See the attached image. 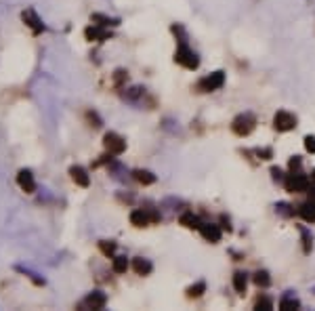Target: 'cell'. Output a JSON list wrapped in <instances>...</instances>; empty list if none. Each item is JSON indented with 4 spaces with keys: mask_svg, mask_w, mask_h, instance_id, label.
I'll list each match as a JSON object with an SVG mask.
<instances>
[{
    "mask_svg": "<svg viewBox=\"0 0 315 311\" xmlns=\"http://www.w3.org/2000/svg\"><path fill=\"white\" fill-rule=\"evenodd\" d=\"M175 63L185 67V69H198L200 67V57L187 42H179L175 51Z\"/></svg>",
    "mask_w": 315,
    "mask_h": 311,
    "instance_id": "6da1fadb",
    "label": "cell"
},
{
    "mask_svg": "<svg viewBox=\"0 0 315 311\" xmlns=\"http://www.w3.org/2000/svg\"><path fill=\"white\" fill-rule=\"evenodd\" d=\"M255 128H257V118L252 116L250 112H244V114L236 116V118H233V122H231V130L238 137H248Z\"/></svg>",
    "mask_w": 315,
    "mask_h": 311,
    "instance_id": "7a4b0ae2",
    "label": "cell"
},
{
    "mask_svg": "<svg viewBox=\"0 0 315 311\" xmlns=\"http://www.w3.org/2000/svg\"><path fill=\"white\" fill-rule=\"evenodd\" d=\"M284 187H286V192H290V194H303V192H309L311 181H309V177L303 175V173H290L286 179H284Z\"/></svg>",
    "mask_w": 315,
    "mask_h": 311,
    "instance_id": "3957f363",
    "label": "cell"
},
{
    "mask_svg": "<svg viewBox=\"0 0 315 311\" xmlns=\"http://www.w3.org/2000/svg\"><path fill=\"white\" fill-rule=\"evenodd\" d=\"M225 84V72H212L204 78H200V82L196 84V88L200 93H212V91H219V88Z\"/></svg>",
    "mask_w": 315,
    "mask_h": 311,
    "instance_id": "277c9868",
    "label": "cell"
},
{
    "mask_svg": "<svg viewBox=\"0 0 315 311\" xmlns=\"http://www.w3.org/2000/svg\"><path fill=\"white\" fill-rule=\"evenodd\" d=\"M103 147L111 156H122L126 152V139L120 137L118 133H114V130H109V133H105V137H103Z\"/></svg>",
    "mask_w": 315,
    "mask_h": 311,
    "instance_id": "5b68a950",
    "label": "cell"
},
{
    "mask_svg": "<svg viewBox=\"0 0 315 311\" xmlns=\"http://www.w3.org/2000/svg\"><path fill=\"white\" fill-rule=\"evenodd\" d=\"M297 116L290 114V112H284V109H280V112L273 116V128L278 130V133H288V130H294L297 128Z\"/></svg>",
    "mask_w": 315,
    "mask_h": 311,
    "instance_id": "8992f818",
    "label": "cell"
},
{
    "mask_svg": "<svg viewBox=\"0 0 315 311\" xmlns=\"http://www.w3.org/2000/svg\"><path fill=\"white\" fill-rule=\"evenodd\" d=\"M105 305H107V295L101 293V290H93L78 303V309H103Z\"/></svg>",
    "mask_w": 315,
    "mask_h": 311,
    "instance_id": "52a82bcc",
    "label": "cell"
},
{
    "mask_svg": "<svg viewBox=\"0 0 315 311\" xmlns=\"http://www.w3.org/2000/svg\"><path fill=\"white\" fill-rule=\"evenodd\" d=\"M21 19H23V23L29 27V29H32V34H42L44 32V29H46V25L42 23V19H40L38 17V13L34 11V8H27V11H23L21 13Z\"/></svg>",
    "mask_w": 315,
    "mask_h": 311,
    "instance_id": "ba28073f",
    "label": "cell"
},
{
    "mask_svg": "<svg viewBox=\"0 0 315 311\" xmlns=\"http://www.w3.org/2000/svg\"><path fill=\"white\" fill-rule=\"evenodd\" d=\"M17 185L23 189L25 194H34L36 192V179L32 175V170L29 168H21L17 173Z\"/></svg>",
    "mask_w": 315,
    "mask_h": 311,
    "instance_id": "9c48e42d",
    "label": "cell"
},
{
    "mask_svg": "<svg viewBox=\"0 0 315 311\" xmlns=\"http://www.w3.org/2000/svg\"><path fill=\"white\" fill-rule=\"evenodd\" d=\"M84 36H86V40H90V42H93V40H95V42H103V40L111 38V32H109V27L93 23V25H88L84 29Z\"/></svg>",
    "mask_w": 315,
    "mask_h": 311,
    "instance_id": "30bf717a",
    "label": "cell"
},
{
    "mask_svg": "<svg viewBox=\"0 0 315 311\" xmlns=\"http://www.w3.org/2000/svg\"><path fill=\"white\" fill-rule=\"evenodd\" d=\"M198 232L202 234V238H204L206 242H212V244H217L219 240H221V236H223L221 227H219V225H215V223H202Z\"/></svg>",
    "mask_w": 315,
    "mask_h": 311,
    "instance_id": "8fae6325",
    "label": "cell"
},
{
    "mask_svg": "<svg viewBox=\"0 0 315 311\" xmlns=\"http://www.w3.org/2000/svg\"><path fill=\"white\" fill-rule=\"evenodd\" d=\"M69 177H72V181L76 185H80V187H88L90 185V175L86 173V168L78 166V164L69 166Z\"/></svg>",
    "mask_w": 315,
    "mask_h": 311,
    "instance_id": "7c38bea8",
    "label": "cell"
},
{
    "mask_svg": "<svg viewBox=\"0 0 315 311\" xmlns=\"http://www.w3.org/2000/svg\"><path fill=\"white\" fill-rule=\"evenodd\" d=\"M151 223V217L145 208H135L133 213H130V225L135 227H147Z\"/></svg>",
    "mask_w": 315,
    "mask_h": 311,
    "instance_id": "4fadbf2b",
    "label": "cell"
},
{
    "mask_svg": "<svg viewBox=\"0 0 315 311\" xmlns=\"http://www.w3.org/2000/svg\"><path fill=\"white\" fill-rule=\"evenodd\" d=\"M301 307V301L299 297L292 293V290H288V293H284L282 299H280V309L282 311H290V309H299Z\"/></svg>",
    "mask_w": 315,
    "mask_h": 311,
    "instance_id": "5bb4252c",
    "label": "cell"
},
{
    "mask_svg": "<svg viewBox=\"0 0 315 311\" xmlns=\"http://www.w3.org/2000/svg\"><path fill=\"white\" fill-rule=\"evenodd\" d=\"M133 179L141 185H154L158 181V177L151 173V170H145V168H137L133 170Z\"/></svg>",
    "mask_w": 315,
    "mask_h": 311,
    "instance_id": "9a60e30c",
    "label": "cell"
},
{
    "mask_svg": "<svg viewBox=\"0 0 315 311\" xmlns=\"http://www.w3.org/2000/svg\"><path fill=\"white\" fill-rule=\"evenodd\" d=\"M133 269H135L137 276H149L151 272H154V265H151L149 259L137 257V259H133Z\"/></svg>",
    "mask_w": 315,
    "mask_h": 311,
    "instance_id": "2e32d148",
    "label": "cell"
},
{
    "mask_svg": "<svg viewBox=\"0 0 315 311\" xmlns=\"http://www.w3.org/2000/svg\"><path fill=\"white\" fill-rule=\"evenodd\" d=\"M15 272L17 274H21V276H25L27 280H32V284L34 286H44L46 284V280L40 276V274H36V272H32L29 267H23V265H15Z\"/></svg>",
    "mask_w": 315,
    "mask_h": 311,
    "instance_id": "e0dca14e",
    "label": "cell"
},
{
    "mask_svg": "<svg viewBox=\"0 0 315 311\" xmlns=\"http://www.w3.org/2000/svg\"><path fill=\"white\" fill-rule=\"evenodd\" d=\"M297 229H299V234H301L303 253H305V255H311V250H313V234H311L305 225H297Z\"/></svg>",
    "mask_w": 315,
    "mask_h": 311,
    "instance_id": "ac0fdd59",
    "label": "cell"
},
{
    "mask_svg": "<svg viewBox=\"0 0 315 311\" xmlns=\"http://www.w3.org/2000/svg\"><path fill=\"white\" fill-rule=\"evenodd\" d=\"M90 21L97 23V25H103V27H116V25H120V19L118 17H107L103 13H93V15H90Z\"/></svg>",
    "mask_w": 315,
    "mask_h": 311,
    "instance_id": "d6986e66",
    "label": "cell"
},
{
    "mask_svg": "<svg viewBox=\"0 0 315 311\" xmlns=\"http://www.w3.org/2000/svg\"><path fill=\"white\" fill-rule=\"evenodd\" d=\"M299 215L307 221V223H315V202L307 198V202H303L299 206Z\"/></svg>",
    "mask_w": 315,
    "mask_h": 311,
    "instance_id": "ffe728a7",
    "label": "cell"
},
{
    "mask_svg": "<svg viewBox=\"0 0 315 311\" xmlns=\"http://www.w3.org/2000/svg\"><path fill=\"white\" fill-rule=\"evenodd\" d=\"M179 223H181L183 227H187V229H200L202 219H200L198 215H194V213H183V215L179 217Z\"/></svg>",
    "mask_w": 315,
    "mask_h": 311,
    "instance_id": "44dd1931",
    "label": "cell"
},
{
    "mask_svg": "<svg viewBox=\"0 0 315 311\" xmlns=\"http://www.w3.org/2000/svg\"><path fill=\"white\" fill-rule=\"evenodd\" d=\"M233 288H236V293L244 295L248 288V274L246 272H236L233 274Z\"/></svg>",
    "mask_w": 315,
    "mask_h": 311,
    "instance_id": "7402d4cb",
    "label": "cell"
},
{
    "mask_svg": "<svg viewBox=\"0 0 315 311\" xmlns=\"http://www.w3.org/2000/svg\"><path fill=\"white\" fill-rule=\"evenodd\" d=\"M252 282H255L259 288H269L271 286V276H269V272H265V269H259V272L252 276Z\"/></svg>",
    "mask_w": 315,
    "mask_h": 311,
    "instance_id": "603a6c76",
    "label": "cell"
},
{
    "mask_svg": "<svg viewBox=\"0 0 315 311\" xmlns=\"http://www.w3.org/2000/svg\"><path fill=\"white\" fill-rule=\"evenodd\" d=\"M111 269H114V274H126L128 272V259L126 255H118L114 257V263H111Z\"/></svg>",
    "mask_w": 315,
    "mask_h": 311,
    "instance_id": "cb8c5ba5",
    "label": "cell"
},
{
    "mask_svg": "<svg viewBox=\"0 0 315 311\" xmlns=\"http://www.w3.org/2000/svg\"><path fill=\"white\" fill-rule=\"evenodd\" d=\"M206 293V282H196L187 288V299H200Z\"/></svg>",
    "mask_w": 315,
    "mask_h": 311,
    "instance_id": "d4e9b609",
    "label": "cell"
},
{
    "mask_svg": "<svg viewBox=\"0 0 315 311\" xmlns=\"http://www.w3.org/2000/svg\"><path fill=\"white\" fill-rule=\"evenodd\" d=\"M116 242H111V240H109V242H107V240H101V242H99V250H101V253H103L105 257H111V259H114V253H116Z\"/></svg>",
    "mask_w": 315,
    "mask_h": 311,
    "instance_id": "484cf974",
    "label": "cell"
},
{
    "mask_svg": "<svg viewBox=\"0 0 315 311\" xmlns=\"http://www.w3.org/2000/svg\"><path fill=\"white\" fill-rule=\"evenodd\" d=\"M255 309H259V311H271L273 309V301L269 299V297H259L257 301H255Z\"/></svg>",
    "mask_w": 315,
    "mask_h": 311,
    "instance_id": "4316f807",
    "label": "cell"
},
{
    "mask_svg": "<svg viewBox=\"0 0 315 311\" xmlns=\"http://www.w3.org/2000/svg\"><path fill=\"white\" fill-rule=\"evenodd\" d=\"M143 95H145L143 86H133V88H128V91L124 93V99H126V101H137V99L143 97Z\"/></svg>",
    "mask_w": 315,
    "mask_h": 311,
    "instance_id": "83f0119b",
    "label": "cell"
},
{
    "mask_svg": "<svg viewBox=\"0 0 315 311\" xmlns=\"http://www.w3.org/2000/svg\"><path fill=\"white\" fill-rule=\"evenodd\" d=\"M276 213H278L280 217H284V219H290V217L294 215V208H292L290 204H286V202H278V204H276Z\"/></svg>",
    "mask_w": 315,
    "mask_h": 311,
    "instance_id": "f1b7e54d",
    "label": "cell"
},
{
    "mask_svg": "<svg viewBox=\"0 0 315 311\" xmlns=\"http://www.w3.org/2000/svg\"><path fill=\"white\" fill-rule=\"evenodd\" d=\"M86 120L90 122V126H93V128H101V126H103V120L99 118L97 112H86Z\"/></svg>",
    "mask_w": 315,
    "mask_h": 311,
    "instance_id": "f546056e",
    "label": "cell"
},
{
    "mask_svg": "<svg viewBox=\"0 0 315 311\" xmlns=\"http://www.w3.org/2000/svg\"><path fill=\"white\" fill-rule=\"evenodd\" d=\"M301 164H303L301 156H294V158H290V162H288V168H290V173H299Z\"/></svg>",
    "mask_w": 315,
    "mask_h": 311,
    "instance_id": "4dcf8cb0",
    "label": "cell"
},
{
    "mask_svg": "<svg viewBox=\"0 0 315 311\" xmlns=\"http://www.w3.org/2000/svg\"><path fill=\"white\" fill-rule=\"evenodd\" d=\"M124 80H128V74L124 72V69H116V74H114L116 86H122V82H124Z\"/></svg>",
    "mask_w": 315,
    "mask_h": 311,
    "instance_id": "1f68e13d",
    "label": "cell"
},
{
    "mask_svg": "<svg viewBox=\"0 0 315 311\" xmlns=\"http://www.w3.org/2000/svg\"><path fill=\"white\" fill-rule=\"evenodd\" d=\"M305 149H307L309 154H315V137H313V135L305 137Z\"/></svg>",
    "mask_w": 315,
    "mask_h": 311,
    "instance_id": "d6a6232c",
    "label": "cell"
},
{
    "mask_svg": "<svg viewBox=\"0 0 315 311\" xmlns=\"http://www.w3.org/2000/svg\"><path fill=\"white\" fill-rule=\"evenodd\" d=\"M271 175H273V179H276V181H280V183H284V173H282V168H278V166H273L271 168Z\"/></svg>",
    "mask_w": 315,
    "mask_h": 311,
    "instance_id": "836d02e7",
    "label": "cell"
},
{
    "mask_svg": "<svg viewBox=\"0 0 315 311\" xmlns=\"http://www.w3.org/2000/svg\"><path fill=\"white\" fill-rule=\"evenodd\" d=\"M257 154H259V158H261V160H269V158L273 156L271 147H265V149H257Z\"/></svg>",
    "mask_w": 315,
    "mask_h": 311,
    "instance_id": "e575fe53",
    "label": "cell"
},
{
    "mask_svg": "<svg viewBox=\"0 0 315 311\" xmlns=\"http://www.w3.org/2000/svg\"><path fill=\"white\" fill-rule=\"evenodd\" d=\"M221 221H223V227L227 229V232H231V225H229V219L227 217H221Z\"/></svg>",
    "mask_w": 315,
    "mask_h": 311,
    "instance_id": "d590c367",
    "label": "cell"
},
{
    "mask_svg": "<svg viewBox=\"0 0 315 311\" xmlns=\"http://www.w3.org/2000/svg\"><path fill=\"white\" fill-rule=\"evenodd\" d=\"M309 200H313V202H315V187H309Z\"/></svg>",
    "mask_w": 315,
    "mask_h": 311,
    "instance_id": "8d00e7d4",
    "label": "cell"
},
{
    "mask_svg": "<svg viewBox=\"0 0 315 311\" xmlns=\"http://www.w3.org/2000/svg\"><path fill=\"white\" fill-rule=\"evenodd\" d=\"M311 179H313V181H315V168H313V173H311Z\"/></svg>",
    "mask_w": 315,
    "mask_h": 311,
    "instance_id": "74e56055",
    "label": "cell"
},
{
    "mask_svg": "<svg viewBox=\"0 0 315 311\" xmlns=\"http://www.w3.org/2000/svg\"><path fill=\"white\" fill-rule=\"evenodd\" d=\"M313 293H315V288H313Z\"/></svg>",
    "mask_w": 315,
    "mask_h": 311,
    "instance_id": "f35d334b",
    "label": "cell"
}]
</instances>
